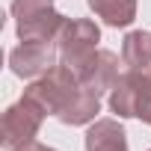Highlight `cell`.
I'll use <instances>...</instances> for the list:
<instances>
[{
	"instance_id": "obj_11",
	"label": "cell",
	"mask_w": 151,
	"mask_h": 151,
	"mask_svg": "<svg viewBox=\"0 0 151 151\" xmlns=\"http://www.w3.org/2000/svg\"><path fill=\"white\" fill-rule=\"evenodd\" d=\"M122 62L127 68H148L151 65V33L130 30L122 42Z\"/></svg>"
},
{
	"instance_id": "obj_10",
	"label": "cell",
	"mask_w": 151,
	"mask_h": 151,
	"mask_svg": "<svg viewBox=\"0 0 151 151\" xmlns=\"http://www.w3.org/2000/svg\"><path fill=\"white\" fill-rule=\"evenodd\" d=\"M86 3L110 27H130L136 21V0H86Z\"/></svg>"
},
{
	"instance_id": "obj_9",
	"label": "cell",
	"mask_w": 151,
	"mask_h": 151,
	"mask_svg": "<svg viewBox=\"0 0 151 151\" xmlns=\"http://www.w3.org/2000/svg\"><path fill=\"white\" fill-rule=\"evenodd\" d=\"M98 113H101V95H95V92H89V89H80L77 98H74L56 119H59L62 124L77 127V124H92Z\"/></svg>"
},
{
	"instance_id": "obj_13",
	"label": "cell",
	"mask_w": 151,
	"mask_h": 151,
	"mask_svg": "<svg viewBox=\"0 0 151 151\" xmlns=\"http://www.w3.org/2000/svg\"><path fill=\"white\" fill-rule=\"evenodd\" d=\"M148 151H151V148H148Z\"/></svg>"
},
{
	"instance_id": "obj_1",
	"label": "cell",
	"mask_w": 151,
	"mask_h": 151,
	"mask_svg": "<svg viewBox=\"0 0 151 151\" xmlns=\"http://www.w3.org/2000/svg\"><path fill=\"white\" fill-rule=\"evenodd\" d=\"M110 110L119 119H142L151 124V65L127 68L110 89Z\"/></svg>"
},
{
	"instance_id": "obj_2",
	"label": "cell",
	"mask_w": 151,
	"mask_h": 151,
	"mask_svg": "<svg viewBox=\"0 0 151 151\" xmlns=\"http://www.w3.org/2000/svg\"><path fill=\"white\" fill-rule=\"evenodd\" d=\"M80 89H83V86H80V80H77V74H74L68 65L56 62L47 74L36 77V80L24 89V95H27L30 101H36L47 116H59L74 98H77Z\"/></svg>"
},
{
	"instance_id": "obj_12",
	"label": "cell",
	"mask_w": 151,
	"mask_h": 151,
	"mask_svg": "<svg viewBox=\"0 0 151 151\" xmlns=\"http://www.w3.org/2000/svg\"><path fill=\"white\" fill-rule=\"evenodd\" d=\"M15 151H56V148H50V145H45V142H30V145H24V148H15Z\"/></svg>"
},
{
	"instance_id": "obj_8",
	"label": "cell",
	"mask_w": 151,
	"mask_h": 151,
	"mask_svg": "<svg viewBox=\"0 0 151 151\" xmlns=\"http://www.w3.org/2000/svg\"><path fill=\"white\" fill-rule=\"evenodd\" d=\"M86 151H127V133L119 119H95L86 130Z\"/></svg>"
},
{
	"instance_id": "obj_3",
	"label": "cell",
	"mask_w": 151,
	"mask_h": 151,
	"mask_svg": "<svg viewBox=\"0 0 151 151\" xmlns=\"http://www.w3.org/2000/svg\"><path fill=\"white\" fill-rule=\"evenodd\" d=\"M98 42H101V30L95 21L89 18H65L59 36H56V47H59V62L68 65L74 74H80L98 53Z\"/></svg>"
},
{
	"instance_id": "obj_5",
	"label": "cell",
	"mask_w": 151,
	"mask_h": 151,
	"mask_svg": "<svg viewBox=\"0 0 151 151\" xmlns=\"http://www.w3.org/2000/svg\"><path fill=\"white\" fill-rule=\"evenodd\" d=\"M45 116L47 113L36 101H30L27 95H21V101H15L3 113V124H0V142H3V148L15 151V148H24V145L36 142Z\"/></svg>"
},
{
	"instance_id": "obj_4",
	"label": "cell",
	"mask_w": 151,
	"mask_h": 151,
	"mask_svg": "<svg viewBox=\"0 0 151 151\" xmlns=\"http://www.w3.org/2000/svg\"><path fill=\"white\" fill-rule=\"evenodd\" d=\"M12 18L21 42H56L65 15L53 9V0H12Z\"/></svg>"
},
{
	"instance_id": "obj_6",
	"label": "cell",
	"mask_w": 151,
	"mask_h": 151,
	"mask_svg": "<svg viewBox=\"0 0 151 151\" xmlns=\"http://www.w3.org/2000/svg\"><path fill=\"white\" fill-rule=\"evenodd\" d=\"M56 59H59L56 42H21L18 47L9 50V68L24 80H36L47 74L56 65Z\"/></svg>"
},
{
	"instance_id": "obj_7",
	"label": "cell",
	"mask_w": 151,
	"mask_h": 151,
	"mask_svg": "<svg viewBox=\"0 0 151 151\" xmlns=\"http://www.w3.org/2000/svg\"><path fill=\"white\" fill-rule=\"evenodd\" d=\"M77 80H80L83 89H89L95 95L110 92L116 86V80H119V56L113 50H98L95 59L77 74Z\"/></svg>"
}]
</instances>
